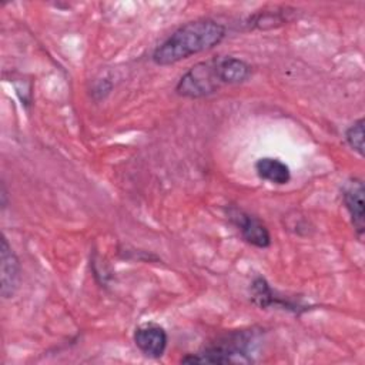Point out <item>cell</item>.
I'll return each instance as SVG.
<instances>
[{
    "mask_svg": "<svg viewBox=\"0 0 365 365\" xmlns=\"http://www.w3.org/2000/svg\"><path fill=\"white\" fill-rule=\"evenodd\" d=\"M225 37V27L211 19L188 21L173 31L153 53L157 66H171L214 48Z\"/></svg>",
    "mask_w": 365,
    "mask_h": 365,
    "instance_id": "1",
    "label": "cell"
},
{
    "mask_svg": "<svg viewBox=\"0 0 365 365\" xmlns=\"http://www.w3.org/2000/svg\"><path fill=\"white\" fill-rule=\"evenodd\" d=\"M248 338L241 334H231L225 339L215 342L204 349L190 354L181 359L184 364H250Z\"/></svg>",
    "mask_w": 365,
    "mask_h": 365,
    "instance_id": "2",
    "label": "cell"
},
{
    "mask_svg": "<svg viewBox=\"0 0 365 365\" xmlns=\"http://www.w3.org/2000/svg\"><path fill=\"white\" fill-rule=\"evenodd\" d=\"M220 86H222V83L217 73L215 58H212L208 61H201L185 71L178 80L175 91L181 97L201 98L215 93Z\"/></svg>",
    "mask_w": 365,
    "mask_h": 365,
    "instance_id": "3",
    "label": "cell"
},
{
    "mask_svg": "<svg viewBox=\"0 0 365 365\" xmlns=\"http://www.w3.org/2000/svg\"><path fill=\"white\" fill-rule=\"evenodd\" d=\"M135 346L148 358H160L164 355L168 344L165 329L155 322H144L138 325L133 335Z\"/></svg>",
    "mask_w": 365,
    "mask_h": 365,
    "instance_id": "4",
    "label": "cell"
},
{
    "mask_svg": "<svg viewBox=\"0 0 365 365\" xmlns=\"http://www.w3.org/2000/svg\"><path fill=\"white\" fill-rule=\"evenodd\" d=\"M230 220L238 228L242 238L254 247L267 248L271 244V235L268 228L254 215H250L238 208L230 211Z\"/></svg>",
    "mask_w": 365,
    "mask_h": 365,
    "instance_id": "5",
    "label": "cell"
},
{
    "mask_svg": "<svg viewBox=\"0 0 365 365\" xmlns=\"http://www.w3.org/2000/svg\"><path fill=\"white\" fill-rule=\"evenodd\" d=\"M0 265H1V295L3 298H11L20 284V262L14 251L11 250L7 238L1 237L0 248Z\"/></svg>",
    "mask_w": 365,
    "mask_h": 365,
    "instance_id": "6",
    "label": "cell"
},
{
    "mask_svg": "<svg viewBox=\"0 0 365 365\" xmlns=\"http://www.w3.org/2000/svg\"><path fill=\"white\" fill-rule=\"evenodd\" d=\"M364 182L358 178H354L346 182L342 190V200L346 211L349 212L352 225L356 231L359 240L364 237L365 221H364Z\"/></svg>",
    "mask_w": 365,
    "mask_h": 365,
    "instance_id": "7",
    "label": "cell"
},
{
    "mask_svg": "<svg viewBox=\"0 0 365 365\" xmlns=\"http://www.w3.org/2000/svg\"><path fill=\"white\" fill-rule=\"evenodd\" d=\"M215 67L222 84H238L245 81L251 74V67L237 57H217Z\"/></svg>",
    "mask_w": 365,
    "mask_h": 365,
    "instance_id": "8",
    "label": "cell"
},
{
    "mask_svg": "<svg viewBox=\"0 0 365 365\" xmlns=\"http://www.w3.org/2000/svg\"><path fill=\"white\" fill-rule=\"evenodd\" d=\"M255 171L259 178L277 185L287 184L291 180L289 167L284 161L272 157H262L257 160Z\"/></svg>",
    "mask_w": 365,
    "mask_h": 365,
    "instance_id": "9",
    "label": "cell"
},
{
    "mask_svg": "<svg viewBox=\"0 0 365 365\" xmlns=\"http://www.w3.org/2000/svg\"><path fill=\"white\" fill-rule=\"evenodd\" d=\"M251 295H252L251 297L252 301L262 308L274 305V307H285L288 309H295V304H292L291 301H287L285 298L277 297L272 288L268 285V282L261 277L254 279L251 285Z\"/></svg>",
    "mask_w": 365,
    "mask_h": 365,
    "instance_id": "10",
    "label": "cell"
},
{
    "mask_svg": "<svg viewBox=\"0 0 365 365\" xmlns=\"http://www.w3.org/2000/svg\"><path fill=\"white\" fill-rule=\"evenodd\" d=\"M345 140L354 151L364 155V118L356 120L346 128Z\"/></svg>",
    "mask_w": 365,
    "mask_h": 365,
    "instance_id": "11",
    "label": "cell"
},
{
    "mask_svg": "<svg viewBox=\"0 0 365 365\" xmlns=\"http://www.w3.org/2000/svg\"><path fill=\"white\" fill-rule=\"evenodd\" d=\"M284 21H287V19H284V16H281L279 13H265V14H258L254 19V24L259 29L265 27L267 24H269V27H274L277 24H282Z\"/></svg>",
    "mask_w": 365,
    "mask_h": 365,
    "instance_id": "12",
    "label": "cell"
}]
</instances>
